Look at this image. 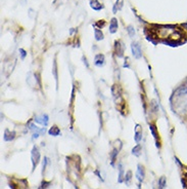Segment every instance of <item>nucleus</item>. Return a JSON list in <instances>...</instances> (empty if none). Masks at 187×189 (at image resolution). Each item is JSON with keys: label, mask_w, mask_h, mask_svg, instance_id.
Wrapping results in <instances>:
<instances>
[{"label": "nucleus", "mask_w": 187, "mask_h": 189, "mask_svg": "<svg viewBox=\"0 0 187 189\" xmlns=\"http://www.w3.org/2000/svg\"><path fill=\"white\" fill-rule=\"evenodd\" d=\"M50 185H51V182H48V181H45V180H43V181L41 182L39 189H47Z\"/></svg>", "instance_id": "21"}, {"label": "nucleus", "mask_w": 187, "mask_h": 189, "mask_svg": "<svg viewBox=\"0 0 187 189\" xmlns=\"http://www.w3.org/2000/svg\"><path fill=\"white\" fill-rule=\"evenodd\" d=\"M149 128H150V132H151V134H152L153 138H155V143H157V147L159 148L161 145H159V142H157V136H159V134H157V128H155V124H149Z\"/></svg>", "instance_id": "11"}, {"label": "nucleus", "mask_w": 187, "mask_h": 189, "mask_svg": "<svg viewBox=\"0 0 187 189\" xmlns=\"http://www.w3.org/2000/svg\"><path fill=\"white\" fill-rule=\"evenodd\" d=\"M136 177H137V179H138V189H141V183L143 182L144 177H145V170H144V167H143L142 165H137Z\"/></svg>", "instance_id": "2"}, {"label": "nucleus", "mask_w": 187, "mask_h": 189, "mask_svg": "<svg viewBox=\"0 0 187 189\" xmlns=\"http://www.w3.org/2000/svg\"><path fill=\"white\" fill-rule=\"evenodd\" d=\"M105 64V58L102 53H97L94 58V65L97 67H102Z\"/></svg>", "instance_id": "6"}, {"label": "nucleus", "mask_w": 187, "mask_h": 189, "mask_svg": "<svg viewBox=\"0 0 187 189\" xmlns=\"http://www.w3.org/2000/svg\"><path fill=\"white\" fill-rule=\"evenodd\" d=\"M182 184L184 189H187V169H184V173L182 175Z\"/></svg>", "instance_id": "20"}, {"label": "nucleus", "mask_w": 187, "mask_h": 189, "mask_svg": "<svg viewBox=\"0 0 187 189\" xmlns=\"http://www.w3.org/2000/svg\"><path fill=\"white\" fill-rule=\"evenodd\" d=\"M90 6L91 8H93L94 10H101L104 6L98 1V0H90Z\"/></svg>", "instance_id": "10"}, {"label": "nucleus", "mask_w": 187, "mask_h": 189, "mask_svg": "<svg viewBox=\"0 0 187 189\" xmlns=\"http://www.w3.org/2000/svg\"><path fill=\"white\" fill-rule=\"evenodd\" d=\"M127 32H128L129 36H130L131 38H134L135 35H136V32H135L134 27L131 26V25H129V26H127Z\"/></svg>", "instance_id": "18"}, {"label": "nucleus", "mask_w": 187, "mask_h": 189, "mask_svg": "<svg viewBox=\"0 0 187 189\" xmlns=\"http://www.w3.org/2000/svg\"><path fill=\"white\" fill-rule=\"evenodd\" d=\"M141 151H142V147H141V144L138 143V144H137L136 146H134V148L132 149V154L139 157L141 155Z\"/></svg>", "instance_id": "15"}, {"label": "nucleus", "mask_w": 187, "mask_h": 189, "mask_svg": "<svg viewBox=\"0 0 187 189\" xmlns=\"http://www.w3.org/2000/svg\"><path fill=\"white\" fill-rule=\"evenodd\" d=\"M31 159H32V172L35 171V169L37 168V165H39V161H40V151L39 148L37 146H34L32 149V152H31Z\"/></svg>", "instance_id": "1"}, {"label": "nucleus", "mask_w": 187, "mask_h": 189, "mask_svg": "<svg viewBox=\"0 0 187 189\" xmlns=\"http://www.w3.org/2000/svg\"><path fill=\"white\" fill-rule=\"evenodd\" d=\"M123 4H124V0H117L116 2V5H117L118 9H121L123 7Z\"/></svg>", "instance_id": "24"}, {"label": "nucleus", "mask_w": 187, "mask_h": 189, "mask_svg": "<svg viewBox=\"0 0 187 189\" xmlns=\"http://www.w3.org/2000/svg\"><path fill=\"white\" fill-rule=\"evenodd\" d=\"M157 185H159V188L157 189H164V187L166 186V178L164 177H161L157 181Z\"/></svg>", "instance_id": "19"}, {"label": "nucleus", "mask_w": 187, "mask_h": 189, "mask_svg": "<svg viewBox=\"0 0 187 189\" xmlns=\"http://www.w3.org/2000/svg\"><path fill=\"white\" fill-rule=\"evenodd\" d=\"M124 49L125 46L123 44L121 40H117L115 42V51H116V55L118 56L119 58H122L124 56Z\"/></svg>", "instance_id": "4"}, {"label": "nucleus", "mask_w": 187, "mask_h": 189, "mask_svg": "<svg viewBox=\"0 0 187 189\" xmlns=\"http://www.w3.org/2000/svg\"><path fill=\"white\" fill-rule=\"evenodd\" d=\"M117 9H118V7H117V5H114V14H117Z\"/></svg>", "instance_id": "29"}, {"label": "nucleus", "mask_w": 187, "mask_h": 189, "mask_svg": "<svg viewBox=\"0 0 187 189\" xmlns=\"http://www.w3.org/2000/svg\"><path fill=\"white\" fill-rule=\"evenodd\" d=\"M131 180H132V171H128L126 174H125V177H124V182L126 183V185H130L131 183Z\"/></svg>", "instance_id": "16"}, {"label": "nucleus", "mask_w": 187, "mask_h": 189, "mask_svg": "<svg viewBox=\"0 0 187 189\" xmlns=\"http://www.w3.org/2000/svg\"><path fill=\"white\" fill-rule=\"evenodd\" d=\"M47 163H48V158H47V157H44V160H43V165H42V175L44 174V172H45Z\"/></svg>", "instance_id": "23"}, {"label": "nucleus", "mask_w": 187, "mask_h": 189, "mask_svg": "<svg viewBox=\"0 0 187 189\" xmlns=\"http://www.w3.org/2000/svg\"><path fill=\"white\" fill-rule=\"evenodd\" d=\"M142 139V128L140 126V124H136L135 126V133H134V140L135 142L138 144Z\"/></svg>", "instance_id": "7"}, {"label": "nucleus", "mask_w": 187, "mask_h": 189, "mask_svg": "<svg viewBox=\"0 0 187 189\" xmlns=\"http://www.w3.org/2000/svg\"><path fill=\"white\" fill-rule=\"evenodd\" d=\"M82 60H83V63H84L85 65H86V68H89V64H88V62H87L86 57H84V56H83V57H82Z\"/></svg>", "instance_id": "27"}, {"label": "nucleus", "mask_w": 187, "mask_h": 189, "mask_svg": "<svg viewBox=\"0 0 187 189\" xmlns=\"http://www.w3.org/2000/svg\"><path fill=\"white\" fill-rule=\"evenodd\" d=\"M34 121L39 124H41V126H47L48 121H49L48 115H47V114H41V115H38L34 118Z\"/></svg>", "instance_id": "5"}, {"label": "nucleus", "mask_w": 187, "mask_h": 189, "mask_svg": "<svg viewBox=\"0 0 187 189\" xmlns=\"http://www.w3.org/2000/svg\"><path fill=\"white\" fill-rule=\"evenodd\" d=\"M118 168H119V177H118V182L119 183H123L124 182V177H125V175H124V167H123V165H122L121 163H119V165H118Z\"/></svg>", "instance_id": "12"}, {"label": "nucleus", "mask_w": 187, "mask_h": 189, "mask_svg": "<svg viewBox=\"0 0 187 189\" xmlns=\"http://www.w3.org/2000/svg\"><path fill=\"white\" fill-rule=\"evenodd\" d=\"M131 49H132V53L134 56L135 59H140L142 57V51H141V46L138 42H132L131 44Z\"/></svg>", "instance_id": "3"}, {"label": "nucleus", "mask_w": 187, "mask_h": 189, "mask_svg": "<svg viewBox=\"0 0 187 189\" xmlns=\"http://www.w3.org/2000/svg\"><path fill=\"white\" fill-rule=\"evenodd\" d=\"M48 134L50 136H53V137H57L61 135V130L57 126H53L52 128H50V130L48 131Z\"/></svg>", "instance_id": "13"}, {"label": "nucleus", "mask_w": 187, "mask_h": 189, "mask_svg": "<svg viewBox=\"0 0 187 189\" xmlns=\"http://www.w3.org/2000/svg\"><path fill=\"white\" fill-rule=\"evenodd\" d=\"M94 37H95V39H96L97 41L102 40V39H103V33H102V31L99 30V29L95 28L94 29Z\"/></svg>", "instance_id": "17"}, {"label": "nucleus", "mask_w": 187, "mask_h": 189, "mask_svg": "<svg viewBox=\"0 0 187 189\" xmlns=\"http://www.w3.org/2000/svg\"><path fill=\"white\" fill-rule=\"evenodd\" d=\"M16 132H10L8 128H6L5 131H4V135H3V138H4V141H6V142H10V141H13L14 138H16Z\"/></svg>", "instance_id": "8"}, {"label": "nucleus", "mask_w": 187, "mask_h": 189, "mask_svg": "<svg viewBox=\"0 0 187 189\" xmlns=\"http://www.w3.org/2000/svg\"><path fill=\"white\" fill-rule=\"evenodd\" d=\"M118 27H119V24H118V20L116 18H113L111 21V24H109V32L111 33H116L118 30Z\"/></svg>", "instance_id": "9"}, {"label": "nucleus", "mask_w": 187, "mask_h": 189, "mask_svg": "<svg viewBox=\"0 0 187 189\" xmlns=\"http://www.w3.org/2000/svg\"><path fill=\"white\" fill-rule=\"evenodd\" d=\"M20 56H22V59H25V58H26V55H27L26 51H25L23 48H20Z\"/></svg>", "instance_id": "26"}, {"label": "nucleus", "mask_w": 187, "mask_h": 189, "mask_svg": "<svg viewBox=\"0 0 187 189\" xmlns=\"http://www.w3.org/2000/svg\"><path fill=\"white\" fill-rule=\"evenodd\" d=\"M53 74H54V77H55V80L57 82V72H56V63H53Z\"/></svg>", "instance_id": "25"}, {"label": "nucleus", "mask_w": 187, "mask_h": 189, "mask_svg": "<svg viewBox=\"0 0 187 189\" xmlns=\"http://www.w3.org/2000/svg\"><path fill=\"white\" fill-rule=\"evenodd\" d=\"M119 152H120V150L117 148H114V150L111 151V165H113V167L115 165L116 159H117V156H118V154H119Z\"/></svg>", "instance_id": "14"}, {"label": "nucleus", "mask_w": 187, "mask_h": 189, "mask_svg": "<svg viewBox=\"0 0 187 189\" xmlns=\"http://www.w3.org/2000/svg\"><path fill=\"white\" fill-rule=\"evenodd\" d=\"M104 25H105V21L101 20V21H99V22L95 23V24H94V27H97V26H98V28H96V29H101L103 26H104Z\"/></svg>", "instance_id": "22"}, {"label": "nucleus", "mask_w": 187, "mask_h": 189, "mask_svg": "<svg viewBox=\"0 0 187 189\" xmlns=\"http://www.w3.org/2000/svg\"><path fill=\"white\" fill-rule=\"evenodd\" d=\"M95 174H96V175L98 176L99 179H101V181H103V179H102V178H101V176H100V174H99V172H98V171H95Z\"/></svg>", "instance_id": "28"}]
</instances>
